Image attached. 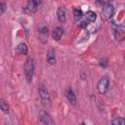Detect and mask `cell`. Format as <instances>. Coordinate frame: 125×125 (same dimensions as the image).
Instances as JSON below:
<instances>
[{
  "mask_svg": "<svg viewBox=\"0 0 125 125\" xmlns=\"http://www.w3.org/2000/svg\"><path fill=\"white\" fill-rule=\"evenodd\" d=\"M33 72H34V64L33 61L31 59L26 60L24 63V74L27 82H31L32 77H33Z\"/></svg>",
  "mask_w": 125,
  "mask_h": 125,
  "instance_id": "1",
  "label": "cell"
},
{
  "mask_svg": "<svg viewBox=\"0 0 125 125\" xmlns=\"http://www.w3.org/2000/svg\"><path fill=\"white\" fill-rule=\"evenodd\" d=\"M39 96L41 99V102L43 104L44 106H49L51 104V99H50V95L48 90L46 89V87L44 85H41L39 87Z\"/></svg>",
  "mask_w": 125,
  "mask_h": 125,
  "instance_id": "2",
  "label": "cell"
},
{
  "mask_svg": "<svg viewBox=\"0 0 125 125\" xmlns=\"http://www.w3.org/2000/svg\"><path fill=\"white\" fill-rule=\"evenodd\" d=\"M108 86H109V80L106 77H103L99 80L97 88L100 94H105L108 90Z\"/></svg>",
  "mask_w": 125,
  "mask_h": 125,
  "instance_id": "3",
  "label": "cell"
},
{
  "mask_svg": "<svg viewBox=\"0 0 125 125\" xmlns=\"http://www.w3.org/2000/svg\"><path fill=\"white\" fill-rule=\"evenodd\" d=\"M114 13V7L111 3H105L103 9V16L104 20H109Z\"/></svg>",
  "mask_w": 125,
  "mask_h": 125,
  "instance_id": "4",
  "label": "cell"
},
{
  "mask_svg": "<svg viewBox=\"0 0 125 125\" xmlns=\"http://www.w3.org/2000/svg\"><path fill=\"white\" fill-rule=\"evenodd\" d=\"M39 119L42 123L44 124H53V120L52 117L50 116L49 113H47L46 111H41L40 115H39Z\"/></svg>",
  "mask_w": 125,
  "mask_h": 125,
  "instance_id": "5",
  "label": "cell"
},
{
  "mask_svg": "<svg viewBox=\"0 0 125 125\" xmlns=\"http://www.w3.org/2000/svg\"><path fill=\"white\" fill-rule=\"evenodd\" d=\"M65 97L66 99L68 100V102L72 104H76V96L74 94V92L72 91V89L68 88L66 91H65Z\"/></svg>",
  "mask_w": 125,
  "mask_h": 125,
  "instance_id": "6",
  "label": "cell"
},
{
  "mask_svg": "<svg viewBox=\"0 0 125 125\" xmlns=\"http://www.w3.org/2000/svg\"><path fill=\"white\" fill-rule=\"evenodd\" d=\"M57 16H58V20H59L60 22H64L65 20H66V11H65V9L62 8V7H60L58 9Z\"/></svg>",
  "mask_w": 125,
  "mask_h": 125,
  "instance_id": "7",
  "label": "cell"
},
{
  "mask_svg": "<svg viewBox=\"0 0 125 125\" xmlns=\"http://www.w3.org/2000/svg\"><path fill=\"white\" fill-rule=\"evenodd\" d=\"M47 62L52 65L56 62V55H55V51L53 49H50L47 53Z\"/></svg>",
  "mask_w": 125,
  "mask_h": 125,
  "instance_id": "8",
  "label": "cell"
},
{
  "mask_svg": "<svg viewBox=\"0 0 125 125\" xmlns=\"http://www.w3.org/2000/svg\"><path fill=\"white\" fill-rule=\"evenodd\" d=\"M37 8H38V6H37V4H36L33 0H29V1L27 2L26 10H27L28 13H30V14L35 13V12L37 11Z\"/></svg>",
  "mask_w": 125,
  "mask_h": 125,
  "instance_id": "9",
  "label": "cell"
},
{
  "mask_svg": "<svg viewBox=\"0 0 125 125\" xmlns=\"http://www.w3.org/2000/svg\"><path fill=\"white\" fill-rule=\"evenodd\" d=\"M62 33H63V29H62V27H61V26H57V27L55 28V30L53 31V38H54L55 40L59 41V40L61 39Z\"/></svg>",
  "mask_w": 125,
  "mask_h": 125,
  "instance_id": "10",
  "label": "cell"
},
{
  "mask_svg": "<svg viewBox=\"0 0 125 125\" xmlns=\"http://www.w3.org/2000/svg\"><path fill=\"white\" fill-rule=\"evenodd\" d=\"M16 52L18 54H21V55H26L27 54V47L24 43H21L18 45L17 49H16Z\"/></svg>",
  "mask_w": 125,
  "mask_h": 125,
  "instance_id": "11",
  "label": "cell"
},
{
  "mask_svg": "<svg viewBox=\"0 0 125 125\" xmlns=\"http://www.w3.org/2000/svg\"><path fill=\"white\" fill-rule=\"evenodd\" d=\"M0 109H1L4 113H9V111H10L8 104H7L4 100H2V99L0 100Z\"/></svg>",
  "mask_w": 125,
  "mask_h": 125,
  "instance_id": "12",
  "label": "cell"
},
{
  "mask_svg": "<svg viewBox=\"0 0 125 125\" xmlns=\"http://www.w3.org/2000/svg\"><path fill=\"white\" fill-rule=\"evenodd\" d=\"M86 19L89 21H95L96 19H97V15L95 12L93 11H88L86 13Z\"/></svg>",
  "mask_w": 125,
  "mask_h": 125,
  "instance_id": "13",
  "label": "cell"
},
{
  "mask_svg": "<svg viewBox=\"0 0 125 125\" xmlns=\"http://www.w3.org/2000/svg\"><path fill=\"white\" fill-rule=\"evenodd\" d=\"M39 33L42 39H46L48 37V28L47 27H41L39 29Z\"/></svg>",
  "mask_w": 125,
  "mask_h": 125,
  "instance_id": "14",
  "label": "cell"
},
{
  "mask_svg": "<svg viewBox=\"0 0 125 125\" xmlns=\"http://www.w3.org/2000/svg\"><path fill=\"white\" fill-rule=\"evenodd\" d=\"M73 16H74V21H78L82 17V11L80 9H74L73 11Z\"/></svg>",
  "mask_w": 125,
  "mask_h": 125,
  "instance_id": "15",
  "label": "cell"
},
{
  "mask_svg": "<svg viewBox=\"0 0 125 125\" xmlns=\"http://www.w3.org/2000/svg\"><path fill=\"white\" fill-rule=\"evenodd\" d=\"M113 125H118V124H124L125 123V120L123 119V118H121V117H115L113 120H112V122H111Z\"/></svg>",
  "mask_w": 125,
  "mask_h": 125,
  "instance_id": "16",
  "label": "cell"
},
{
  "mask_svg": "<svg viewBox=\"0 0 125 125\" xmlns=\"http://www.w3.org/2000/svg\"><path fill=\"white\" fill-rule=\"evenodd\" d=\"M5 10H6V3L4 1H2V2H0V16L5 12Z\"/></svg>",
  "mask_w": 125,
  "mask_h": 125,
  "instance_id": "17",
  "label": "cell"
},
{
  "mask_svg": "<svg viewBox=\"0 0 125 125\" xmlns=\"http://www.w3.org/2000/svg\"><path fill=\"white\" fill-rule=\"evenodd\" d=\"M101 65H103V66H106V60H103V61H101V63H100Z\"/></svg>",
  "mask_w": 125,
  "mask_h": 125,
  "instance_id": "18",
  "label": "cell"
},
{
  "mask_svg": "<svg viewBox=\"0 0 125 125\" xmlns=\"http://www.w3.org/2000/svg\"><path fill=\"white\" fill-rule=\"evenodd\" d=\"M87 23H88V22H87L86 21H83L81 22V24H80V26H82V27H85V26L87 25Z\"/></svg>",
  "mask_w": 125,
  "mask_h": 125,
  "instance_id": "19",
  "label": "cell"
},
{
  "mask_svg": "<svg viewBox=\"0 0 125 125\" xmlns=\"http://www.w3.org/2000/svg\"><path fill=\"white\" fill-rule=\"evenodd\" d=\"M33 1H34V2L37 4V6H39V5L41 4V2H42V0H33Z\"/></svg>",
  "mask_w": 125,
  "mask_h": 125,
  "instance_id": "20",
  "label": "cell"
},
{
  "mask_svg": "<svg viewBox=\"0 0 125 125\" xmlns=\"http://www.w3.org/2000/svg\"><path fill=\"white\" fill-rule=\"evenodd\" d=\"M98 2H99V4H103V0H98Z\"/></svg>",
  "mask_w": 125,
  "mask_h": 125,
  "instance_id": "21",
  "label": "cell"
}]
</instances>
